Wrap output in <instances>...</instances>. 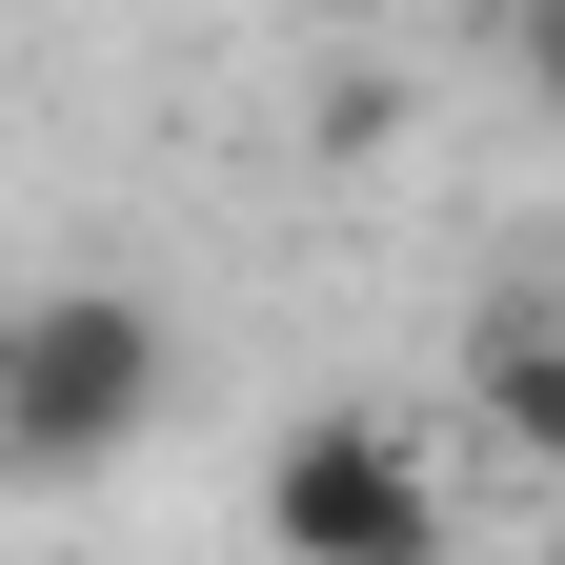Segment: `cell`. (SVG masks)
Listing matches in <instances>:
<instances>
[{
	"label": "cell",
	"instance_id": "obj_4",
	"mask_svg": "<svg viewBox=\"0 0 565 565\" xmlns=\"http://www.w3.org/2000/svg\"><path fill=\"white\" fill-rule=\"evenodd\" d=\"M282 21H343V0H282Z\"/></svg>",
	"mask_w": 565,
	"mask_h": 565
},
{
	"label": "cell",
	"instance_id": "obj_1",
	"mask_svg": "<svg viewBox=\"0 0 565 565\" xmlns=\"http://www.w3.org/2000/svg\"><path fill=\"white\" fill-rule=\"evenodd\" d=\"M162 384H182V343L141 282H41L0 323V484H102L121 445H162Z\"/></svg>",
	"mask_w": 565,
	"mask_h": 565
},
{
	"label": "cell",
	"instance_id": "obj_3",
	"mask_svg": "<svg viewBox=\"0 0 565 565\" xmlns=\"http://www.w3.org/2000/svg\"><path fill=\"white\" fill-rule=\"evenodd\" d=\"M484 424H505V445H565V343H545V282H505V303H484Z\"/></svg>",
	"mask_w": 565,
	"mask_h": 565
},
{
	"label": "cell",
	"instance_id": "obj_5",
	"mask_svg": "<svg viewBox=\"0 0 565 565\" xmlns=\"http://www.w3.org/2000/svg\"><path fill=\"white\" fill-rule=\"evenodd\" d=\"M0 323H21V303H0Z\"/></svg>",
	"mask_w": 565,
	"mask_h": 565
},
{
	"label": "cell",
	"instance_id": "obj_2",
	"mask_svg": "<svg viewBox=\"0 0 565 565\" xmlns=\"http://www.w3.org/2000/svg\"><path fill=\"white\" fill-rule=\"evenodd\" d=\"M263 545L282 565H445V484L384 404H303L263 445Z\"/></svg>",
	"mask_w": 565,
	"mask_h": 565
}]
</instances>
